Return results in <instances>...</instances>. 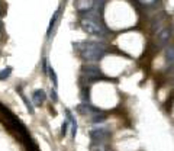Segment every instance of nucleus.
<instances>
[{
	"label": "nucleus",
	"instance_id": "nucleus-13",
	"mask_svg": "<svg viewBox=\"0 0 174 151\" xmlns=\"http://www.w3.org/2000/svg\"><path fill=\"white\" fill-rule=\"evenodd\" d=\"M12 74V67H6L0 71V80H6L9 76Z\"/></svg>",
	"mask_w": 174,
	"mask_h": 151
},
{
	"label": "nucleus",
	"instance_id": "nucleus-9",
	"mask_svg": "<svg viewBox=\"0 0 174 151\" xmlns=\"http://www.w3.org/2000/svg\"><path fill=\"white\" fill-rule=\"evenodd\" d=\"M90 151H112L106 142H92Z\"/></svg>",
	"mask_w": 174,
	"mask_h": 151
},
{
	"label": "nucleus",
	"instance_id": "nucleus-15",
	"mask_svg": "<svg viewBox=\"0 0 174 151\" xmlns=\"http://www.w3.org/2000/svg\"><path fill=\"white\" fill-rule=\"evenodd\" d=\"M20 92V90H19ZM20 96H22V99H23V102H25V105H26V108H28V111H29V113H34V108H32V105H31V102L26 99V96L23 94V93L20 92Z\"/></svg>",
	"mask_w": 174,
	"mask_h": 151
},
{
	"label": "nucleus",
	"instance_id": "nucleus-1",
	"mask_svg": "<svg viewBox=\"0 0 174 151\" xmlns=\"http://www.w3.org/2000/svg\"><path fill=\"white\" fill-rule=\"evenodd\" d=\"M77 50L80 53L81 58L90 61V63H96L103 58V55L106 54V46L99 42H93V41H87V42H81L77 45Z\"/></svg>",
	"mask_w": 174,
	"mask_h": 151
},
{
	"label": "nucleus",
	"instance_id": "nucleus-2",
	"mask_svg": "<svg viewBox=\"0 0 174 151\" xmlns=\"http://www.w3.org/2000/svg\"><path fill=\"white\" fill-rule=\"evenodd\" d=\"M80 26L86 33L96 35V36H103L105 35V28L100 25V22L94 20L93 18H83L80 20Z\"/></svg>",
	"mask_w": 174,
	"mask_h": 151
},
{
	"label": "nucleus",
	"instance_id": "nucleus-8",
	"mask_svg": "<svg viewBox=\"0 0 174 151\" xmlns=\"http://www.w3.org/2000/svg\"><path fill=\"white\" fill-rule=\"evenodd\" d=\"M166 61L168 66H174V45H168L166 48Z\"/></svg>",
	"mask_w": 174,
	"mask_h": 151
},
{
	"label": "nucleus",
	"instance_id": "nucleus-11",
	"mask_svg": "<svg viewBox=\"0 0 174 151\" xmlns=\"http://www.w3.org/2000/svg\"><path fill=\"white\" fill-rule=\"evenodd\" d=\"M106 119V113H103V112H100L99 109L94 112L93 115H92V121H93L94 124H97V122H103Z\"/></svg>",
	"mask_w": 174,
	"mask_h": 151
},
{
	"label": "nucleus",
	"instance_id": "nucleus-3",
	"mask_svg": "<svg viewBox=\"0 0 174 151\" xmlns=\"http://www.w3.org/2000/svg\"><path fill=\"white\" fill-rule=\"evenodd\" d=\"M110 137V132L105 128H94L90 131V138L92 142H106Z\"/></svg>",
	"mask_w": 174,
	"mask_h": 151
},
{
	"label": "nucleus",
	"instance_id": "nucleus-16",
	"mask_svg": "<svg viewBox=\"0 0 174 151\" xmlns=\"http://www.w3.org/2000/svg\"><path fill=\"white\" fill-rule=\"evenodd\" d=\"M67 129H68V121H65V122L62 124V126H61V134H62V137L67 134Z\"/></svg>",
	"mask_w": 174,
	"mask_h": 151
},
{
	"label": "nucleus",
	"instance_id": "nucleus-12",
	"mask_svg": "<svg viewBox=\"0 0 174 151\" xmlns=\"http://www.w3.org/2000/svg\"><path fill=\"white\" fill-rule=\"evenodd\" d=\"M58 15H60V10H57V12L54 13V16L51 18L49 26H48V36H51V33H52V26L55 25V22H57V19H58Z\"/></svg>",
	"mask_w": 174,
	"mask_h": 151
},
{
	"label": "nucleus",
	"instance_id": "nucleus-5",
	"mask_svg": "<svg viewBox=\"0 0 174 151\" xmlns=\"http://www.w3.org/2000/svg\"><path fill=\"white\" fill-rule=\"evenodd\" d=\"M75 9L79 12H89L94 6V0H75Z\"/></svg>",
	"mask_w": 174,
	"mask_h": 151
},
{
	"label": "nucleus",
	"instance_id": "nucleus-18",
	"mask_svg": "<svg viewBox=\"0 0 174 151\" xmlns=\"http://www.w3.org/2000/svg\"><path fill=\"white\" fill-rule=\"evenodd\" d=\"M0 31H2V20H0Z\"/></svg>",
	"mask_w": 174,
	"mask_h": 151
},
{
	"label": "nucleus",
	"instance_id": "nucleus-14",
	"mask_svg": "<svg viewBox=\"0 0 174 151\" xmlns=\"http://www.w3.org/2000/svg\"><path fill=\"white\" fill-rule=\"evenodd\" d=\"M48 71H49V77H51V80H52L54 87H57L58 81H57V74H55V71H54V68H52V67H49V68H48Z\"/></svg>",
	"mask_w": 174,
	"mask_h": 151
},
{
	"label": "nucleus",
	"instance_id": "nucleus-7",
	"mask_svg": "<svg viewBox=\"0 0 174 151\" xmlns=\"http://www.w3.org/2000/svg\"><path fill=\"white\" fill-rule=\"evenodd\" d=\"M47 99V94L44 90H35L34 94H32V102H34L35 106H41Z\"/></svg>",
	"mask_w": 174,
	"mask_h": 151
},
{
	"label": "nucleus",
	"instance_id": "nucleus-17",
	"mask_svg": "<svg viewBox=\"0 0 174 151\" xmlns=\"http://www.w3.org/2000/svg\"><path fill=\"white\" fill-rule=\"evenodd\" d=\"M51 99H52L54 102H57V100H58V98H57V92H55V89H52V90H51Z\"/></svg>",
	"mask_w": 174,
	"mask_h": 151
},
{
	"label": "nucleus",
	"instance_id": "nucleus-6",
	"mask_svg": "<svg viewBox=\"0 0 174 151\" xmlns=\"http://www.w3.org/2000/svg\"><path fill=\"white\" fill-rule=\"evenodd\" d=\"M83 73L87 76L89 80H99L102 77V73L97 67H92V66L84 67V68H83Z\"/></svg>",
	"mask_w": 174,
	"mask_h": 151
},
{
	"label": "nucleus",
	"instance_id": "nucleus-4",
	"mask_svg": "<svg viewBox=\"0 0 174 151\" xmlns=\"http://www.w3.org/2000/svg\"><path fill=\"white\" fill-rule=\"evenodd\" d=\"M170 38H171V32H170L168 28H161L160 31H158V33H157V39H158V44L161 46L168 45Z\"/></svg>",
	"mask_w": 174,
	"mask_h": 151
},
{
	"label": "nucleus",
	"instance_id": "nucleus-10",
	"mask_svg": "<svg viewBox=\"0 0 174 151\" xmlns=\"http://www.w3.org/2000/svg\"><path fill=\"white\" fill-rule=\"evenodd\" d=\"M65 113H67V118H68V124H71V128H73V137H75V134H77V121H75L73 113L68 109L65 111Z\"/></svg>",
	"mask_w": 174,
	"mask_h": 151
}]
</instances>
